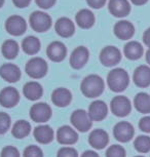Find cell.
Masks as SVG:
<instances>
[{"mask_svg": "<svg viewBox=\"0 0 150 157\" xmlns=\"http://www.w3.org/2000/svg\"><path fill=\"white\" fill-rule=\"evenodd\" d=\"M80 90L87 98H97L104 90V80L99 75L92 74L82 80Z\"/></svg>", "mask_w": 150, "mask_h": 157, "instance_id": "1", "label": "cell"}, {"mask_svg": "<svg viewBox=\"0 0 150 157\" xmlns=\"http://www.w3.org/2000/svg\"><path fill=\"white\" fill-rule=\"evenodd\" d=\"M129 81H130V78H129L128 72L121 68H115L111 70L107 76L108 86L115 93H120L125 90L128 87Z\"/></svg>", "mask_w": 150, "mask_h": 157, "instance_id": "2", "label": "cell"}, {"mask_svg": "<svg viewBox=\"0 0 150 157\" xmlns=\"http://www.w3.org/2000/svg\"><path fill=\"white\" fill-rule=\"evenodd\" d=\"M26 73L34 79L42 78L48 73V63L42 58L35 57L29 60L26 64Z\"/></svg>", "mask_w": 150, "mask_h": 157, "instance_id": "3", "label": "cell"}, {"mask_svg": "<svg viewBox=\"0 0 150 157\" xmlns=\"http://www.w3.org/2000/svg\"><path fill=\"white\" fill-rule=\"evenodd\" d=\"M29 22H30L31 28L33 29L34 31L42 33V32L48 31V29L51 28L52 17H49L48 13H43V11L36 10V11H34L33 13H31Z\"/></svg>", "mask_w": 150, "mask_h": 157, "instance_id": "4", "label": "cell"}, {"mask_svg": "<svg viewBox=\"0 0 150 157\" xmlns=\"http://www.w3.org/2000/svg\"><path fill=\"white\" fill-rule=\"evenodd\" d=\"M70 120H71L73 126L79 132H85L92 127V119L89 115V112L82 110V109H78L73 112Z\"/></svg>", "mask_w": 150, "mask_h": 157, "instance_id": "5", "label": "cell"}, {"mask_svg": "<svg viewBox=\"0 0 150 157\" xmlns=\"http://www.w3.org/2000/svg\"><path fill=\"white\" fill-rule=\"evenodd\" d=\"M52 116V109L46 103H36L30 109V117L35 122H46Z\"/></svg>", "mask_w": 150, "mask_h": 157, "instance_id": "6", "label": "cell"}, {"mask_svg": "<svg viewBox=\"0 0 150 157\" xmlns=\"http://www.w3.org/2000/svg\"><path fill=\"white\" fill-rule=\"evenodd\" d=\"M121 60V54L115 46H106L100 54V61L106 67H112L117 65Z\"/></svg>", "mask_w": 150, "mask_h": 157, "instance_id": "7", "label": "cell"}, {"mask_svg": "<svg viewBox=\"0 0 150 157\" xmlns=\"http://www.w3.org/2000/svg\"><path fill=\"white\" fill-rule=\"evenodd\" d=\"M5 29L13 36H21L25 33L27 24L21 16H10L5 22Z\"/></svg>", "mask_w": 150, "mask_h": 157, "instance_id": "8", "label": "cell"}, {"mask_svg": "<svg viewBox=\"0 0 150 157\" xmlns=\"http://www.w3.org/2000/svg\"><path fill=\"white\" fill-rule=\"evenodd\" d=\"M110 107L112 113L118 117H125L129 115L132 109L130 100L123 96H117L113 98L111 101Z\"/></svg>", "mask_w": 150, "mask_h": 157, "instance_id": "9", "label": "cell"}, {"mask_svg": "<svg viewBox=\"0 0 150 157\" xmlns=\"http://www.w3.org/2000/svg\"><path fill=\"white\" fill-rule=\"evenodd\" d=\"M134 127L131 123L126 122V121H120L114 126L113 128V135L114 138L116 139L117 141L122 142V143H125V142H129L133 138L134 136Z\"/></svg>", "mask_w": 150, "mask_h": 157, "instance_id": "10", "label": "cell"}, {"mask_svg": "<svg viewBox=\"0 0 150 157\" xmlns=\"http://www.w3.org/2000/svg\"><path fill=\"white\" fill-rule=\"evenodd\" d=\"M20 94L13 86L4 87L0 91V105L5 108H13L19 103Z\"/></svg>", "mask_w": 150, "mask_h": 157, "instance_id": "11", "label": "cell"}, {"mask_svg": "<svg viewBox=\"0 0 150 157\" xmlns=\"http://www.w3.org/2000/svg\"><path fill=\"white\" fill-rule=\"evenodd\" d=\"M89 49L84 46H78L72 52L71 57H70V65L73 69H80L89 61Z\"/></svg>", "mask_w": 150, "mask_h": 157, "instance_id": "12", "label": "cell"}, {"mask_svg": "<svg viewBox=\"0 0 150 157\" xmlns=\"http://www.w3.org/2000/svg\"><path fill=\"white\" fill-rule=\"evenodd\" d=\"M46 55L52 62H62L67 55V48L61 41H54L48 46Z\"/></svg>", "mask_w": 150, "mask_h": 157, "instance_id": "13", "label": "cell"}, {"mask_svg": "<svg viewBox=\"0 0 150 157\" xmlns=\"http://www.w3.org/2000/svg\"><path fill=\"white\" fill-rule=\"evenodd\" d=\"M57 140L62 145H73L77 142L78 135L72 127L64 125L58 129Z\"/></svg>", "mask_w": 150, "mask_h": 157, "instance_id": "14", "label": "cell"}, {"mask_svg": "<svg viewBox=\"0 0 150 157\" xmlns=\"http://www.w3.org/2000/svg\"><path fill=\"white\" fill-rule=\"evenodd\" d=\"M108 8L111 14L116 17H126L131 11V5L128 0H110Z\"/></svg>", "mask_w": 150, "mask_h": 157, "instance_id": "15", "label": "cell"}, {"mask_svg": "<svg viewBox=\"0 0 150 157\" xmlns=\"http://www.w3.org/2000/svg\"><path fill=\"white\" fill-rule=\"evenodd\" d=\"M135 28L133 24L129 21H119L114 26V34L121 40H128L133 37Z\"/></svg>", "mask_w": 150, "mask_h": 157, "instance_id": "16", "label": "cell"}, {"mask_svg": "<svg viewBox=\"0 0 150 157\" xmlns=\"http://www.w3.org/2000/svg\"><path fill=\"white\" fill-rule=\"evenodd\" d=\"M108 142H109V138H108V134L103 129H94L90 134L89 137V143L90 146L95 149L101 150L103 148L107 146Z\"/></svg>", "mask_w": 150, "mask_h": 157, "instance_id": "17", "label": "cell"}, {"mask_svg": "<svg viewBox=\"0 0 150 157\" xmlns=\"http://www.w3.org/2000/svg\"><path fill=\"white\" fill-rule=\"evenodd\" d=\"M107 105L105 102L100 100L94 101V102L90 105L89 108V115L90 119L94 121H101L107 116Z\"/></svg>", "mask_w": 150, "mask_h": 157, "instance_id": "18", "label": "cell"}, {"mask_svg": "<svg viewBox=\"0 0 150 157\" xmlns=\"http://www.w3.org/2000/svg\"><path fill=\"white\" fill-rule=\"evenodd\" d=\"M56 32L60 35L61 37L64 38H68L71 37L74 34L75 27L74 24L69 17H60L55 26Z\"/></svg>", "mask_w": 150, "mask_h": 157, "instance_id": "19", "label": "cell"}, {"mask_svg": "<svg viewBox=\"0 0 150 157\" xmlns=\"http://www.w3.org/2000/svg\"><path fill=\"white\" fill-rule=\"evenodd\" d=\"M134 82L139 87H147L150 85V67L142 65L135 70Z\"/></svg>", "mask_w": 150, "mask_h": 157, "instance_id": "20", "label": "cell"}, {"mask_svg": "<svg viewBox=\"0 0 150 157\" xmlns=\"http://www.w3.org/2000/svg\"><path fill=\"white\" fill-rule=\"evenodd\" d=\"M52 101L58 107H66L72 101V94L67 88L59 87L52 91Z\"/></svg>", "mask_w": 150, "mask_h": 157, "instance_id": "21", "label": "cell"}, {"mask_svg": "<svg viewBox=\"0 0 150 157\" xmlns=\"http://www.w3.org/2000/svg\"><path fill=\"white\" fill-rule=\"evenodd\" d=\"M0 76L7 82H17L21 78V70L13 64H4L0 67Z\"/></svg>", "mask_w": 150, "mask_h": 157, "instance_id": "22", "label": "cell"}, {"mask_svg": "<svg viewBox=\"0 0 150 157\" xmlns=\"http://www.w3.org/2000/svg\"><path fill=\"white\" fill-rule=\"evenodd\" d=\"M34 138L40 144H48L54 140V130L48 125H39L34 129Z\"/></svg>", "mask_w": 150, "mask_h": 157, "instance_id": "23", "label": "cell"}, {"mask_svg": "<svg viewBox=\"0 0 150 157\" xmlns=\"http://www.w3.org/2000/svg\"><path fill=\"white\" fill-rule=\"evenodd\" d=\"M76 23L82 29H90L95 23V16L90 10L83 8L76 13Z\"/></svg>", "mask_w": 150, "mask_h": 157, "instance_id": "24", "label": "cell"}, {"mask_svg": "<svg viewBox=\"0 0 150 157\" xmlns=\"http://www.w3.org/2000/svg\"><path fill=\"white\" fill-rule=\"evenodd\" d=\"M23 93L24 96L30 101H37L38 99H40V97L42 96V86L40 85V83H38L36 81H30L27 82L24 85L23 88Z\"/></svg>", "mask_w": 150, "mask_h": 157, "instance_id": "25", "label": "cell"}, {"mask_svg": "<svg viewBox=\"0 0 150 157\" xmlns=\"http://www.w3.org/2000/svg\"><path fill=\"white\" fill-rule=\"evenodd\" d=\"M143 46L138 41H130L125 45L123 52L129 60H138L143 55Z\"/></svg>", "mask_w": 150, "mask_h": 157, "instance_id": "26", "label": "cell"}, {"mask_svg": "<svg viewBox=\"0 0 150 157\" xmlns=\"http://www.w3.org/2000/svg\"><path fill=\"white\" fill-rule=\"evenodd\" d=\"M22 48L27 55H36L40 50V41L35 36H28L23 40Z\"/></svg>", "mask_w": 150, "mask_h": 157, "instance_id": "27", "label": "cell"}, {"mask_svg": "<svg viewBox=\"0 0 150 157\" xmlns=\"http://www.w3.org/2000/svg\"><path fill=\"white\" fill-rule=\"evenodd\" d=\"M30 132H31V125L26 120H17L13 124V129H11V134L17 139L26 138L27 136H29Z\"/></svg>", "mask_w": 150, "mask_h": 157, "instance_id": "28", "label": "cell"}, {"mask_svg": "<svg viewBox=\"0 0 150 157\" xmlns=\"http://www.w3.org/2000/svg\"><path fill=\"white\" fill-rule=\"evenodd\" d=\"M135 107L141 113H150V96L145 93H140L135 97Z\"/></svg>", "mask_w": 150, "mask_h": 157, "instance_id": "29", "label": "cell"}, {"mask_svg": "<svg viewBox=\"0 0 150 157\" xmlns=\"http://www.w3.org/2000/svg\"><path fill=\"white\" fill-rule=\"evenodd\" d=\"M2 50V55L4 56L5 59L8 60H13L19 54V44L17 41L8 39L6 41H4L1 47Z\"/></svg>", "mask_w": 150, "mask_h": 157, "instance_id": "30", "label": "cell"}, {"mask_svg": "<svg viewBox=\"0 0 150 157\" xmlns=\"http://www.w3.org/2000/svg\"><path fill=\"white\" fill-rule=\"evenodd\" d=\"M134 146L137 151L141 153H146L150 151V138L147 136H139L135 140Z\"/></svg>", "mask_w": 150, "mask_h": 157, "instance_id": "31", "label": "cell"}, {"mask_svg": "<svg viewBox=\"0 0 150 157\" xmlns=\"http://www.w3.org/2000/svg\"><path fill=\"white\" fill-rule=\"evenodd\" d=\"M106 157H125V150L119 145H112L106 151Z\"/></svg>", "mask_w": 150, "mask_h": 157, "instance_id": "32", "label": "cell"}, {"mask_svg": "<svg viewBox=\"0 0 150 157\" xmlns=\"http://www.w3.org/2000/svg\"><path fill=\"white\" fill-rule=\"evenodd\" d=\"M10 126V115L0 112V135H3L7 132Z\"/></svg>", "mask_w": 150, "mask_h": 157, "instance_id": "33", "label": "cell"}, {"mask_svg": "<svg viewBox=\"0 0 150 157\" xmlns=\"http://www.w3.org/2000/svg\"><path fill=\"white\" fill-rule=\"evenodd\" d=\"M24 157H43L42 150L38 146L30 145L24 150Z\"/></svg>", "mask_w": 150, "mask_h": 157, "instance_id": "34", "label": "cell"}, {"mask_svg": "<svg viewBox=\"0 0 150 157\" xmlns=\"http://www.w3.org/2000/svg\"><path fill=\"white\" fill-rule=\"evenodd\" d=\"M58 157H78V153L72 147H63L59 150Z\"/></svg>", "mask_w": 150, "mask_h": 157, "instance_id": "35", "label": "cell"}, {"mask_svg": "<svg viewBox=\"0 0 150 157\" xmlns=\"http://www.w3.org/2000/svg\"><path fill=\"white\" fill-rule=\"evenodd\" d=\"M1 157H20L19 150L13 146H6L1 151Z\"/></svg>", "mask_w": 150, "mask_h": 157, "instance_id": "36", "label": "cell"}, {"mask_svg": "<svg viewBox=\"0 0 150 157\" xmlns=\"http://www.w3.org/2000/svg\"><path fill=\"white\" fill-rule=\"evenodd\" d=\"M56 1L57 0H35L38 6L40 8H43V10H48L52 6H54Z\"/></svg>", "mask_w": 150, "mask_h": 157, "instance_id": "37", "label": "cell"}, {"mask_svg": "<svg viewBox=\"0 0 150 157\" xmlns=\"http://www.w3.org/2000/svg\"><path fill=\"white\" fill-rule=\"evenodd\" d=\"M139 127L142 132H150V117L149 116L143 117L139 122Z\"/></svg>", "mask_w": 150, "mask_h": 157, "instance_id": "38", "label": "cell"}, {"mask_svg": "<svg viewBox=\"0 0 150 157\" xmlns=\"http://www.w3.org/2000/svg\"><path fill=\"white\" fill-rule=\"evenodd\" d=\"M87 2L90 7L98 10V8L104 6L106 3V0H87Z\"/></svg>", "mask_w": 150, "mask_h": 157, "instance_id": "39", "label": "cell"}, {"mask_svg": "<svg viewBox=\"0 0 150 157\" xmlns=\"http://www.w3.org/2000/svg\"><path fill=\"white\" fill-rule=\"evenodd\" d=\"M13 2L17 7L24 8V7H27L28 5L30 4L31 0H13Z\"/></svg>", "mask_w": 150, "mask_h": 157, "instance_id": "40", "label": "cell"}, {"mask_svg": "<svg viewBox=\"0 0 150 157\" xmlns=\"http://www.w3.org/2000/svg\"><path fill=\"white\" fill-rule=\"evenodd\" d=\"M143 41H144V43H145L146 45L150 48V28H148L145 32H144Z\"/></svg>", "mask_w": 150, "mask_h": 157, "instance_id": "41", "label": "cell"}, {"mask_svg": "<svg viewBox=\"0 0 150 157\" xmlns=\"http://www.w3.org/2000/svg\"><path fill=\"white\" fill-rule=\"evenodd\" d=\"M81 157H99V155L95 152V151L87 150V151H85V152H83Z\"/></svg>", "mask_w": 150, "mask_h": 157, "instance_id": "42", "label": "cell"}, {"mask_svg": "<svg viewBox=\"0 0 150 157\" xmlns=\"http://www.w3.org/2000/svg\"><path fill=\"white\" fill-rule=\"evenodd\" d=\"M132 2L135 4V5H143V4H145L148 0H131Z\"/></svg>", "mask_w": 150, "mask_h": 157, "instance_id": "43", "label": "cell"}, {"mask_svg": "<svg viewBox=\"0 0 150 157\" xmlns=\"http://www.w3.org/2000/svg\"><path fill=\"white\" fill-rule=\"evenodd\" d=\"M146 61H147V63L150 65V48L148 49V52H147V54H146Z\"/></svg>", "mask_w": 150, "mask_h": 157, "instance_id": "44", "label": "cell"}, {"mask_svg": "<svg viewBox=\"0 0 150 157\" xmlns=\"http://www.w3.org/2000/svg\"><path fill=\"white\" fill-rule=\"evenodd\" d=\"M3 3H4V0H0V7L3 5Z\"/></svg>", "mask_w": 150, "mask_h": 157, "instance_id": "45", "label": "cell"}, {"mask_svg": "<svg viewBox=\"0 0 150 157\" xmlns=\"http://www.w3.org/2000/svg\"><path fill=\"white\" fill-rule=\"evenodd\" d=\"M135 157H144V156H135Z\"/></svg>", "mask_w": 150, "mask_h": 157, "instance_id": "46", "label": "cell"}]
</instances>
